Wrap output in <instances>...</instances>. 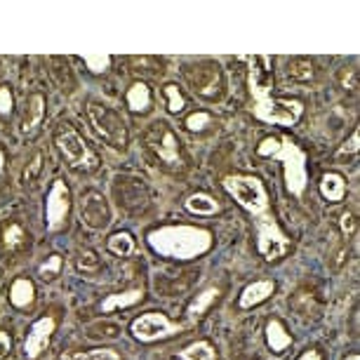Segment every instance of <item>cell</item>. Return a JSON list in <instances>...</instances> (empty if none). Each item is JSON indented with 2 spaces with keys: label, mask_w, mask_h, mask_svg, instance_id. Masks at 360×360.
Returning <instances> with one entry per match:
<instances>
[{
  "label": "cell",
  "mask_w": 360,
  "mask_h": 360,
  "mask_svg": "<svg viewBox=\"0 0 360 360\" xmlns=\"http://www.w3.org/2000/svg\"><path fill=\"white\" fill-rule=\"evenodd\" d=\"M339 229H342L344 238H351L353 233H356V229H358V219H356V214L349 212V210L339 214Z\"/></svg>",
  "instance_id": "cell-38"
},
{
  "label": "cell",
  "mask_w": 360,
  "mask_h": 360,
  "mask_svg": "<svg viewBox=\"0 0 360 360\" xmlns=\"http://www.w3.org/2000/svg\"><path fill=\"white\" fill-rule=\"evenodd\" d=\"M342 85H344V90L356 92V87H358V71H356V66H349V69L342 71Z\"/></svg>",
  "instance_id": "cell-40"
},
{
  "label": "cell",
  "mask_w": 360,
  "mask_h": 360,
  "mask_svg": "<svg viewBox=\"0 0 360 360\" xmlns=\"http://www.w3.org/2000/svg\"><path fill=\"white\" fill-rule=\"evenodd\" d=\"M43 167H45V151L36 148L29 158L24 162V169H22V186L24 188H33L40 181V174H43Z\"/></svg>",
  "instance_id": "cell-21"
},
{
  "label": "cell",
  "mask_w": 360,
  "mask_h": 360,
  "mask_svg": "<svg viewBox=\"0 0 360 360\" xmlns=\"http://www.w3.org/2000/svg\"><path fill=\"white\" fill-rule=\"evenodd\" d=\"M69 212H71V191L66 186V181L57 179L47 193V200H45V224L50 231H59L64 229L66 219H69Z\"/></svg>",
  "instance_id": "cell-11"
},
{
  "label": "cell",
  "mask_w": 360,
  "mask_h": 360,
  "mask_svg": "<svg viewBox=\"0 0 360 360\" xmlns=\"http://www.w3.org/2000/svg\"><path fill=\"white\" fill-rule=\"evenodd\" d=\"M130 64L134 66L132 71H137V73H141V76H160L162 73V62L160 59H155V57H132L130 59Z\"/></svg>",
  "instance_id": "cell-32"
},
{
  "label": "cell",
  "mask_w": 360,
  "mask_h": 360,
  "mask_svg": "<svg viewBox=\"0 0 360 360\" xmlns=\"http://www.w3.org/2000/svg\"><path fill=\"white\" fill-rule=\"evenodd\" d=\"M297 360H323V356H321V351H318V349H309V351H304Z\"/></svg>",
  "instance_id": "cell-43"
},
{
  "label": "cell",
  "mask_w": 360,
  "mask_h": 360,
  "mask_svg": "<svg viewBox=\"0 0 360 360\" xmlns=\"http://www.w3.org/2000/svg\"><path fill=\"white\" fill-rule=\"evenodd\" d=\"M59 360H123L115 349H87V351H64Z\"/></svg>",
  "instance_id": "cell-27"
},
{
  "label": "cell",
  "mask_w": 360,
  "mask_h": 360,
  "mask_svg": "<svg viewBox=\"0 0 360 360\" xmlns=\"http://www.w3.org/2000/svg\"><path fill=\"white\" fill-rule=\"evenodd\" d=\"M80 219L87 229L101 231L111 224V207H108L106 198L97 191L85 193L83 202H80Z\"/></svg>",
  "instance_id": "cell-13"
},
{
  "label": "cell",
  "mask_w": 360,
  "mask_h": 360,
  "mask_svg": "<svg viewBox=\"0 0 360 360\" xmlns=\"http://www.w3.org/2000/svg\"><path fill=\"white\" fill-rule=\"evenodd\" d=\"M358 151H360V132H358V130H353L351 139L346 141V144L335 153V160H337V162H349V160L356 158Z\"/></svg>",
  "instance_id": "cell-35"
},
{
  "label": "cell",
  "mask_w": 360,
  "mask_h": 360,
  "mask_svg": "<svg viewBox=\"0 0 360 360\" xmlns=\"http://www.w3.org/2000/svg\"><path fill=\"white\" fill-rule=\"evenodd\" d=\"M266 342H269L271 351H274V353H283L285 349H290L292 335L288 332V328L283 325V321L271 318V321L266 323Z\"/></svg>",
  "instance_id": "cell-20"
},
{
  "label": "cell",
  "mask_w": 360,
  "mask_h": 360,
  "mask_svg": "<svg viewBox=\"0 0 360 360\" xmlns=\"http://www.w3.org/2000/svg\"><path fill=\"white\" fill-rule=\"evenodd\" d=\"M257 153L264 158H276L283 162L285 169V184L292 195H304L309 184V169H307V153L299 148L295 141L290 139H278V137H266L262 139V144L257 146Z\"/></svg>",
  "instance_id": "cell-2"
},
{
  "label": "cell",
  "mask_w": 360,
  "mask_h": 360,
  "mask_svg": "<svg viewBox=\"0 0 360 360\" xmlns=\"http://www.w3.org/2000/svg\"><path fill=\"white\" fill-rule=\"evenodd\" d=\"M252 62V59H250ZM250 92L255 99V115L271 125H295L304 113L299 101H283L271 97L269 80L259 78V69H250Z\"/></svg>",
  "instance_id": "cell-3"
},
{
  "label": "cell",
  "mask_w": 360,
  "mask_h": 360,
  "mask_svg": "<svg viewBox=\"0 0 360 360\" xmlns=\"http://www.w3.org/2000/svg\"><path fill=\"white\" fill-rule=\"evenodd\" d=\"M288 78L292 83H299V85H307L311 80L316 78V66L311 59H304V57H295L288 62Z\"/></svg>",
  "instance_id": "cell-22"
},
{
  "label": "cell",
  "mask_w": 360,
  "mask_h": 360,
  "mask_svg": "<svg viewBox=\"0 0 360 360\" xmlns=\"http://www.w3.org/2000/svg\"><path fill=\"white\" fill-rule=\"evenodd\" d=\"M31 236L19 221H8L3 226V248L5 252H22V250L29 245Z\"/></svg>",
  "instance_id": "cell-17"
},
{
  "label": "cell",
  "mask_w": 360,
  "mask_h": 360,
  "mask_svg": "<svg viewBox=\"0 0 360 360\" xmlns=\"http://www.w3.org/2000/svg\"><path fill=\"white\" fill-rule=\"evenodd\" d=\"M113 193H115V198H118V205L125 210H132V212L144 207L148 200L144 181L137 179V176H118L113 184Z\"/></svg>",
  "instance_id": "cell-14"
},
{
  "label": "cell",
  "mask_w": 360,
  "mask_h": 360,
  "mask_svg": "<svg viewBox=\"0 0 360 360\" xmlns=\"http://www.w3.org/2000/svg\"><path fill=\"white\" fill-rule=\"evenodd\" d=\"M214 238L207 229L200 226H160L148 233V245L155 255L167 257V259H198L210 252Z\"/></svg>",
  "instance_id": "cell-1"
},
{
  "label": "cell",
  "mask_w": 360,
  "mask_h": 360,
  "mask_svg": "<svg viewBox=\"0 0 360 360\" xmlns=\"http://www.w3.org/2000/svg\"><path fill=\"white\" fill-rule=\"evenodd\" d=\"M146 144L162 162H165V165L181 167V162H184V158H181L179 139H176V134L172 132V127H169L167 123H153L151 127H148Z\"/></svg>",
  "instance_id": "cell-8"
},
{
  "label": "cell",
  "mask_w": 360,
  "mask_h": 360,
  "mask_svg": "<svg viewBox=\"0 0 360 360\" xmlns=\"http://www.w3.org/2000/svg\"><path fill=\"white\" fill-rule=\"evenodd\" d=\"M274 290H276L274 281L250 283L248 288L240 292V297H238V307H240V309H252V307H257V304L266 302V299L274 295Z\"/></svg>",
  "instance_id": "cell-16"
},
{
  "label": "cell",
  "mask_w": 360,
  "mask_h": 360,
  "mask_svg": "<svg viewBox=\"0 0 360 360\" xmlns=\"http://www.w3.org/2000/svg\"><path fill=\"white\" fill-rule=\"evenodd\" d=\"M43 118H45V97L40 92H33L29 101H26L22 127H19L24 137H33V134L38 132V127L43 125Z\"/></svg>",
  "instance_id": "cell-15"
},
{
  "label": "cell",
  "mask_w": 360,
  "mask_h": 360,
  "mask_svg": "<svg viewBox=\"0 0 360 360\" xmlns=\"http://www.w3.org/2000/svg\"><path fill=\"white\" fill-rule=\"evenodd\" d=\"M224 188L233 195V200L240 205L243 210H248L250 214L255 217H264L269 214V191L264 186L262 179L250 174H229L224 179Z\"/></svg>",
  "instance_id": "cell-5"
},
{
  "label": "cell",
  "mask_w": 360,
  "mask_h": 360,
  "mask_svg": "<svg viewBox=\"0 0 360 360\" xmlns=\"http://www.w3.org/2000/svg\"><path fill=\"white\" fill-rule=\"evenodd\" d=\"M57 330V316L54 314H45L43 318H38L36 323L31 325L29 335L24 339V358L26 360H38L45 353V349L52 342V335Z\"/></svg>",
  "instance_id": "cell-12"
},
{
  "label": "cell",
  "mask_w": 360,
  "mask_h": 360,
  "mask_svg": "<svg viewBox=\"0 0 360 360\" xmlns=\"http://www.w3.org/2000/svg\"><path fill=\"white\" fill-rule=\"evenodd\" d=\"M186 80L191 85V90L195 94L205 99H221L224 94V76H221V69L219 64L214 62H200L191 66L186 71Z\"/></svg>",
  "instance_id": "cell-9"
},
{
  "label": "cell",
  "mask_w": 360,
  "mask_h": 360,
  "mask_svg": "<svg viewBox=\"0 0 360 360\" xmlns=\"http://www.w3.org/2000/svg\"><path fill=\"white\" fill-rule=\"evenodd\" d=\"M62 269H64V259L59 255H50L45 259V264H40V269H38V274L43 281H54L59 274H62Z\"/></svg>",
  "instance_id": "cell-34"
},
{
  "label": "cell",
  "mask_w": 360,
  "mask_h": 360,
  "mask_svg": "<svg viewBox=\"0 0 360 360\" xmlns=\"http://www.w3.org/2000/svg\"><path fill=\"white\" fill-rule=\"evenodd\" d=\"M179 360H217V351L210 342L200 339V342H193L186 349H181Z\"/></svg>",
  "instance_id": "cell-29"
},
{
  "label": "cell",
  "mask_w": 360,
  "mask_h": 360,
  "mask_svg": "<svg viewBox=\"0 0 360 360\" xmlns=\"http://www.w3.org/2000/svg\"><path fill=\"white\" fill-rule=\"evenodd\" d=\"M50 64H52V69H50L52 78L57 80L59 90H64V92H73V90H76V78H73L69 62L62 59V57H52Z\"/></svg>",
  "instance_id": "cell-25"
},
{
  "label": "cell",
  "mask_w": 360,
  "mask_h": 360,
  "mask_svg": "<svg viewBox=\"0 0 360 360\" xmlns=\"http://www.w3.org/2000/svg\"><path fill=\"white\" fill-rule=\"evenodd\" d=\"M184 125H186V130H191V132H202L207 125H212V115L205 111H195L184 120Z\"/></svg>",
  "instance_id": "cell-37"
},
{
  "label": "cell",
  "mask_w": 360,
  "mask_h": 360,
  "mask_svg": "<svg viewBox=\"0 0 360 360\" xmlns=\"http://www.w3.org/2000/svg\"><path fill=\"white\" fill-rule=\"evenodd\" d=\"M127 106L134 113H146L151 108V90L144 83H132L130 90H127Z\"/></svg>",
  "instance_id": "cell-24"
},
{
  "label": "cell",
  "mask_w": 360,
  "mask_h": 360,
  "mask_svg": "<svg viewBox=\"0 0 360 360\" xmlns=\"http://www.w3.org/2000/svg\"><path fill=\"white\" fill-rule=\"evenodd\" d=\"M257 250L266 262H278L281 257L290 252L292 243L290 238L283 233V229L278 226V221L274 219V214H264L257 217Z\"/></svg>",
  "instance_id": "cell-7"
},
{
  "label": "cell",
  "mask_w": 360,
  "mask_h": 360,
  "mask_svg": "<svg viewBox=\"0 0 360 360\" xmlns=\"http://www.w3.org/2000/svg\"><path fill=\"white\" fill-rule=\"evenodd\" d=\"M12 353V337L8 332H0V360H5Z\"/></svg>",
  "instance_id": "cell-42"
},
{
  "label": "cell",
  "mask_w": 360,
  "mask_h": 360,
  "mask_svg": "<svg viewBox=\"0 0 360 360\" xmlns=\"http://www.w3.org/2000/svg\"><path fill=\"white\" fill-rule=\"evenodd\" d=\"M141 299H144V292H141V288L118 292V295H108L104 302H101V311H104V314H113V311H118V309L134 307V304H139Z\"/></svg>",
  "instance_id": "cell-19"
},
{
  "label": "cell",
  "mask_w": 360,
  "mask_h": 360,
  "mask_svg": "<svg viewBox=\"0 0 360 360\" xmlns=\"http://www.w3.org/2000/svg\"><path fill=\"white\" fill-rule=\"evenodd\" d=\"M106 248L118 257H130L134 252V238L127 233V231H118V233H113L108 238Z\"/></svg>",
  "instance_id": "cell-30"
},
{
  "label": "cell",
  "mask_w": 360,
  "mask_h": 360,
  "mask_svg": "<svg viewBox=\"0 0 360 360\" xmlns=\"http://www.w3.org/2000/svg\"><path fill=\"white\" fill-rule=\"evenodd\" d=\"M321 193H323V198L330 200V202L344 200V195H346V179H344L342 174H337V172H328L321 179Z\"/></svg>",
  "instance_id": "cell-23"
},
{
  "label": "cell",
  "mask_w": 360,
  "mask_h": 360,
  "mask_svg": "<svg viewBox=\"0 0 360 360\" xmlns=\"http://www.w3.org/2000/svg\"><path fill=\"white\" fill-rule=\"evenodd\" d=\"M85 111H87V120H90L92 130L97 132V137L104 141V144L115 148V151H127L130 137H127V125H125L123 115L97 99L87 101Z\"/></svg>",
  "instance_id": "cell-4"
},
{
  "label": "cell",
  "mask_w": 360,
  "mask_h": 360,
  "mask_svg": "<svg viewBox=\"0 0 360 360\" xmlns=\"http://www.w3.org/2000/svg\"><path fill=\"white\" fill-rule=\"evenodd\" d=\"M344 360H360V356H358V353H351V356H346Z\"/></svg>",
  "instance_id": "cell-45"
},
{
  "label": "cell",
  "mask_w": 360,
  "mask_h": 360,
  "mask_svg": "<svg viewBox=\"0 0 360 360\" xmlns=\"http://www.w3.org/2000/svg\"><path fill=\"white\" fill-rule=\"evenodd\" d=\"M10 302L15 309H31L33 302H36V288L29 278H17L15 283L10 285Z\"/></svg>",
  "instance_id": "cell-18"
},
{
  "label": "cell",
  "mask_w": 360,
  "mask_h": 360,
  "mask_svg": "<svg viewBox=\"0 0 360 360\" xmlns=\"http://www.w3.org/2000/svg\"><path fill=\"white\" fill-rule=\"evenodd\" d=\"M85 66H90V71L94 73H104L111 66V57H85Z\"/></svg>",
  "instance_id": "cell-41"
},
{
  "label": "cell",
  "mask_w": 360,
  "mask_h": 360,
  "mask_svg": "<svg viewBox=\"0 0 360 360\" xmlns=\"http://www.w3.org/2000/svg\"><path fill=\"white\" fill-rule=\"evenodd\" d=\"M162 94H165V99H167V108L172 113H181L184 111V106H186V99H184V94L179 92V87L176 85H165L162 87Z\"/></svg>",
  "instance_id": "cell-36"
},
{
  "label": "cell",
  "mask_w": 360,
  "mask_h": 360,
  "mask_svg": "<svg viewBox=\"0 0 360 360\" xmlns=\"http://www.w3.org/2000/svg\"><path fill=\"white\" fill-rule=\"evenodd\" d=\"M5 174V151L0 148V176Z\"/></svg>",
  "instance_id": "cell-44"
},
{
  "label": "cell",
  "mask_w": 360,
  "mask_h": 360,
  "mask_svg": "<svg viewBox=\"0 0 360 360\" xmlns=\"http://www.w3.org/2000/svg\"><path fill=\"white\" fill-rule=\"evenodd\" d=\"M87 335L90 337H106V339H115L120 335V325L111 323V321H97L87 325Z\"/></svg>",
  "instance_id": "cell-33"
},
{
  "label": "cell",
  "mask_w": 360,
  "mask_h": 360,
  "mask_svg": "<svg viewBox=\"0 0 360 360\" xmlns=\"http://www.w3.org/2000/svg\"><path fill=\"white\" fill-rule=\"evenodd\" d=\"M181 330L184 328H181L179 323H172L165 314H158V311L139 316L137 321L132 323V335L144 344H153L172 335H179Z\"/></svg>",
  "instance_id": "cell-10"
},
{
  "label": "cell",
  "mask_w": 360,
  "mask_h": 360,
  "mask_svg": "<svg viewBox=\"0 0 360 360\" xmlns=\"http://www.w3.org/2000/svg\"><path fill=\"white\" fill-rule=\"evenodd\" d=\"M217 299H219V288H214V285H212V288H205L200 295L193 297L191 304H188V309H186L188 318H200L217 302Z\"/></svg>",
  "instance_id": "cell-28"
},
{
  "label": "cell",
  "mask_w": 360,
  "mask_h": 360,
  "mask_svg": "<svg viewBox=\"0 0 360 360\" xmlns=\"http://www.w3.org/2000/svg\"><path fill=\"white\" fill-rule=\"evenodd\" d=\"M54 144L59 146V151L66 158V162L73 169H83V172H90V169L97 167V155L90 151V146L85 144V139L80 137L78 130L71 123H59V127L54 130Z\"/></svg>",
  "instance_id": "cell-6"
},
{
  "label": "cell",
  "mask_w": 360,
  "mask_h": 360,
  "mask_svg": "<svg viewBox=\"0 0 360 360\" xmlns=\"http://www.w3.org/2000/svg\"><path fill=\"white\" fill-rule=\"evenodd\" d=\"M12 106H15V97H12V90H10L8 85H3V87H0V115H3V118H10Z\"/></svg>",
  "instance_id": "cell-39"
},
{
  "label": "cell",
  "mask_w": 360,
  "mask_h": 360,
  "mask_svg": "<svg viewBox=\"0 0 360 360\" xmlns=\"http://www.w3.org/2000/svg\"><path fill=\"white\" fill-rule=\"evenodd\" d=\"M184 205H186V210L191 214H200V217H210V214L219 212V202H217L212 195H207V193H193V195H188Z\"/></svg>",
  "instance_id": "cell-26"
},
{
  "label": "cell",
  "mask_w": 360,
  "mask_h": 360,
  "mask_svg": "<svg viewBox=\"0 0 360 360\" xmlns=\"http://www.w3.org/2000/svg\"><path fill=\"white\" fill-rule=\"evenodd\" d=\"M76 266H78V271H83V274H97V271L101 269V259L94 250L83 248L76 255Z\"/></svg>",
  "instance_id": "cell-31"
}]
</instances>
